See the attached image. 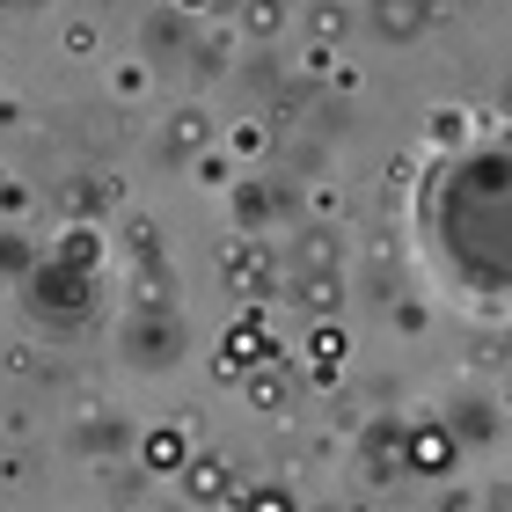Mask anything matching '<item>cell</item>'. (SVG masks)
Listing matches in <instances>:
<instances>
[{"mask_svg": "<svg viewBox=\"0 0 512 512\" xmlns=\"http://www.w3.org/2000/svg\"><path fill=\"white\" fill-rule=\"evenodd\" d=\"M198 183H213V191H220V183H227V161H220V154H205V161H198Z\"/></svg>", "mask_w": 512, "mask_h": 512, "instance_id": "277c9868", "label": "cell"}, {"mask_svg": "<svg viewBox=\"0 0 512 512\" xmlns=\"http://www.w3.org/2000/svg\"><path fill=\"white\" fill-rule=\"evenodd\" d=\"M191 491H198V498H213V491H220V461H198V476H191Z\"/></svg>", "mask_w": 512, "mask_h": 512, "instance_id": "3957f363", "label": "cell"}, {"mask_svg": "<svg viewBox=\"0 0 512 512\" xmlns=\"http://www.w3.org/2000/svg\"><path fill=\"white\" fill-rule=\"evenodd\" d=\"M337 366H344V337L337 330H315L308 337V374L315 381H337Z\"/></svg>", "mask_w": 512, "mask_h": 512, "instance_id": "6da1fadb", "label": "cell"}, {"mask_svg": "<svg viewBox=\"0 0 512 512\" xmlns=\"http://www.w3.org/2000/svg\"><path fill=\"white\" fill-rule=\"evenodd\" d=\"M66 52H74V59H96V52H103L96 22H66Z\"/></svg>", "mask_w": 512, "mask_h": 512, "instance_id": "7a4b0ae2", "label": "cell"}, {"mask_svg": "<svg viewBox=\"0 0 512 512\" xmlns=\"http://www.w3.org/2000/svg\"><path fill=\"white\" fill-rule=\"evenodd\" d=\"M183 8H220V0H183Z\"/></svg>", "mask_w": 512, "mask_h": 512, "instance_id": "5b68a950", "label": "cell"}]
</instances>
